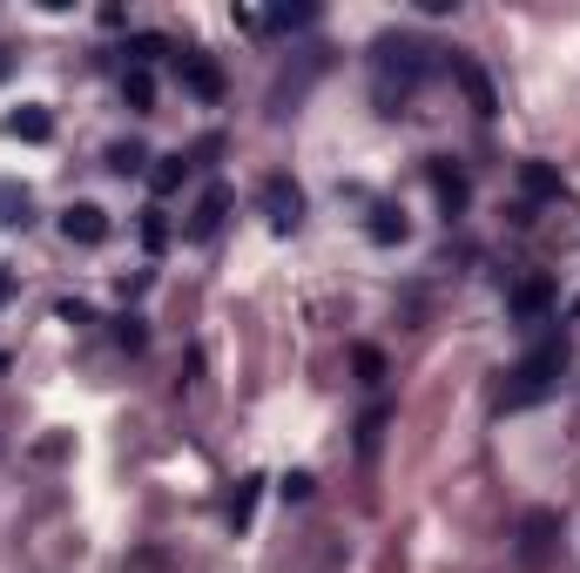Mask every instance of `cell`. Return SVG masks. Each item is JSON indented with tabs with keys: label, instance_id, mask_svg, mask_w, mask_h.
Here are the masks:
<instances>
[{
	"label": "cell",
	"instance_id": "44dd1931",
	"mask_svg": "<svg viewBox=\"0 0 580 573\" xmlns=\"http://www.w3.org/2000/svg\"><path fill=\"white\" fill-rule=\"evenodd\" d=\"M358 371H365V378H372V385H378V378H385V358H378V351H372V345H358Z\"/></svg>",
	"mask_w": 580,
	"mask_h": 573
},
{
	"label": "cell",
	"instance_id": "603a6c76",
	"mask_svg": "<svg viewBox=\"0 0 580 573\" xmlns=\"http://www.w3.org/2000/svg\"><path fill=\"white\" fill-rule=\"evenodd\" d=\"M8 74H14V54H8V48H0V81H8Z\"/></svg>",
	"mask_w": 580,
	"mask_h": 573
},
{
	"label": "cell",
	"instance_id": "7402d4cb",
	"mask_svg": "<svg viewBox=\"0 0 580 573\" xmlns=\"http://www.w3.org/2000/svg\"><path fill=\"white\" fill-rule=\"evenodd\" d=\"M115 345H122V351H142V324H135V317H122V331H115Z\"/></svg>",
	"mask_w": 580,
	"mask_h": 573
},
{
	"label": "cell",
	"instance_id": "9c48e42d",
	"mask_svg": "<svg viewBox=\"0 0 580 573\" xmlns=\"http://www.w3.org/2000/svg\"><path fill=\"white\" fill-rule=\"evenodd\" d=\"M520 190H527L533 203H560V196H567V183H560L553 162H520Z\"/></svg>",
	"mask_w": 580,
	"mask_h": 573
},
{
	"label": "cell",
	"instance_id": "30bf717a",
	"mask_svg": "<svg viewBox=\"0 0 580 573\" xmlns=\"http://www.w3.org/2000/svg\"><path fill=\"white\" fill-rule=\"evenodd\" d=\"M8 135H21V142H48V135H54V115H48V109H14V115H8Z\"/></svg>",
	"mask_w": 580,
	"mask_h": 573
},
{
	"label": "cell",
	"instance_id": "ba28073f",
	"mask_svg": "<svg viewBox=\"0 0 580 573\" xmlns=\"http://www.w3.org/2000/svg\"><path fill=\"white\" fill-rule=\"evenodd\" d=\"M223 216H230V190L216 183V190H203V196H196V209H190V223H183V229H190V236H216V223H223Z\"/></svg>",
	"mask_w": 580,
	"mask_h": 573
},
{
	"label": "cell",
	"instance_id": "e0dca14e",
	"mask_svg": "<svg viewBox=\"0 0 580 573\" xmlns=\"http://www.w3.org/2000/svg\"><path fill=\"white\" fill-rule=\"evenodd\" d=\"M142 162H149V149H142V142H115V149H109V170H122V176H135Z\"/></svg>",
	"mask_w": 580,
	"mask_h": 573
},
{
	"label": "cell",
	"instance_id": "8fae6325",
	"mask_svg": "<svg viewBox=\"0 0 580 573\" xmlns=\"http://www.w3.org/2000/svg\"><path fill=\"white\" fill-rule=\"evenodd\" d=\"M183 176H190V162H183V155H155L149 190H155V196H176V190H183Z\"/></svg>",
	"mask_w": 580,
	"mask_h": 573
},
{
	"label": "cell",
	"instance_id": "277c9868",
	"mask_svg": "<svg viewBox=\"0 0 580 573\" xmlns=\"http://www.w3.org/2000/svg\"><path fill=\"white\" fill-rule=\"evenodd\" d=\"M264 216H271V229H297L304 223V190L291 176H271L264 183Z\"/></svg>",
	"mask_w": 580,
	"mask_h": 573
},
{
	"label": "cell",
	"instance_id": "d6986e66",
	"mask_svg": "<svg viewBox=\"0 0 580 573\" xmlns=\"http://www.w3.org/2000/svg\"><path fill=\"white\" fill-rule=\"evenodd\" d=\"M378 432H385V412H365V426H358V452H365V459L378 452Z\"/></svg>",
	"mask_w": 580,
	"mask_h": 573
},
{
	"label": "cell",
	"instance_id": "8992f818",
	"mask_svg": "<svg viewBox=\"0 0 580 573\" xmlns=\"http://www.w3.org/2000/svg\"><path fill=\"white\" fill-rule=\"evenodd\" d=\"M507 310H513L520 324H547V310H553V284H547V277H520V284L507 290Z\"/></svg>",
	"mask_w": 580,
	"mask_h": 573
},
{
	"label": "cell",
	"instance_id": "2e32d148",
	"mask_svg": "<svg viewBox=\"0 0 580 573\" xmlns=\"http://www.w3.org/2000/svg\"><path fill=\"white\" fill-rule=\"evenodd\" d=\"M365 229H372V243H405V216L398 209H372Z\"/></svg>",
	"mask_w": 580,
	"mask_h": 573
},
{
	"label": "cell",
	"instance_id": "7c38bea8",
	"mask_svg": "<svg viewBox=\"0 0 580 573\" xmlns=\"http://www.w3.org/2000/svg\"><path fill=\"white\" fill-rule=\"evenodd\" d=\"M433 190L446 196V209H466V196H472V190H466V176L452 170V162H433Z\"/></svg>",
	"mask_w": 580,
	"mask_h": 573
},
{
	"label": "cell",
	"instance_id": "4fadbf2b",
	"mask_svg": "<svg viewBox=\"0 0 580 573\" xmlns=\"http://www.w3.org/2000/svg\"><path fill=\"white\" fill-rule=\"evenodd\" d=\"M459 81H466V95H472V109H479V115L500 109V95H492V81H486L479 68H466V61H459Z\"/></svg>",
	"mask_w": 580,
	"mask_h": 573
},
{
	"label": "cell",
	"instance_id": "ac0fdd59",
	"mask_svg": "<svg viewBox=\"0 0 580 573\" xmlns=\"http://www.w3.org/2000/svg\"><path fill=\"white\" fill-rule=\"evenodd\" d=\"M142 243H149V250H170V223H162V209L142 216Z\"/></svg>",
	"mask_w": 580,
	"mask_h": 573
},
{
	"label": "cell",
	"instance_id": "9a60e30c",
	"mask_svg": "<svg viewBox=\"0 0 580 573\" xmlns=\"http://www.w3.org/2000/svg\"><path fill=\"white\" fill-rule=\"evenodd\" d=\"M0 223H8V229L28 223V190L21 183H0Z\"/></svg>",
	"mask_w": 580,
	"mask_h": 573
},
{
	"label": "cell",
	"instance_id": "3957f363",
	"mask_svg": "<svg viewBox=\"0 0 580 573\" xmlns=\"http://www.w3.org/2000/svg\"><path fill=\"white\" fill-rule=\"evenodd\" d=\"M553 540H560V513H547V507H533V513L520 520V560H527V566H547V553H553Z\"/></svg>",
	"mask_w": 580,
	"mask_h": 573
},
{
	"label": "cell",
	"instance_id": "6da1fadb",
	"mask_svg": "<svg viewBox=\"0 0 580 573\" xmlns=\"http://www.w3.org/2000/svg\"><path fill=\"white\" fill-rule=\"evenodd\" d=\"M426 68H433V48H426V41H411V34H385V41L372 48L378 102H385V109H398V102H405V95L426 81Z\"/></svg>",
	"mask_w": 580,
	"mask_h": 573
},
{
	"label": "cell",
	"instance_id": "5b68a950",
	"mask_svg": "<svg viewBox=\"0 0 580 573\" xmlns=\"http://www.w3.org/2000/svg\"><path fill=\"white\" fill-rule=\"evenodd\" d=\"M176 74H183V89L196 102H223V68L210 54H176Z\"/></svg>",
	"mask_w": 580,
	"mask_h": 573
},
{
	"label": "cell",
	"instance_id": "ffe728a7",
	"mask_svg": "<svg viewBox=\"0 0 580 573\" xmlns=\"http://www.w3.org/2000/svg\"><path fill=\"white\" fill-rule=\"evenodd\" d=\"M311 485H317L311 472H284V500H311Z\"/></svg>",
	"mask_w": 580,
	"mask_h": 573
},
{
	"label": "cell",
	"instance_id": "52a82bcc",
	"mask_svg": "<svg viewBox=\"0 0 580 573\" xmlns=\"http://www.w3.org/2000/svg\"><path fill=\"white\" fill-rule=\"evenodd\" d=\"M61 236L68 243H102L109 236V209L102 203H68L61 209Z\"/></svg>",
	"mask_w": 580,
	"mask_h": 573
},
{
	"label": "cell",
	"instance_id": "5bb4252c",
	"mask_svg": "<svg viewBox=\"0 0 580 573\" xmlns=\"http://www.w3.org/2000/svg\"><path fill=\"white\" fill-rule=\"evenodd\" d=\"M122 102H129V109H149V102H155V74H149V68H129V74H122Z\"/></svg>",
	"mask_w": 580,
	"mask_h": 573
},
{
	"label": "cell",
	"instance_id": "7a4b0ae2",
	"mask_svg": "<svg viewBox=\"0 0 580 573\" xmlns=\"http://www.w3.org/2000/svg\"><path fill=\"white\" fill-rule=\"evenodd\" d=\"M560 365H567V338L560 331H547L520 365H513V391H507V405H533V398H547L553 391V378H560Z\"/></svg>",
	"mask_w": 580,
	"mask_h": 573
}]
</instances>
